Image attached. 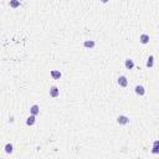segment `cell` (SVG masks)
<instances>
[{"label":"cell","mask_w":159,"mask_h":159,"mask_svg":"<svg viewBox=\"0 0 159 159\" xmlns=\"http://www.w3.org/2000/svg\"><path fill=\"white\" fill-rule=\"evenodd\" d=\"M60 96V90H58V87L56 86H52L51 88H50V97H52V98H56Z\"/></svg>","instance_id":"2"},{"label":"cell","mask_w":159,"mask_h":159,"mask_svg":"<svg viewBox=\"0 0 159 159\" xmlns=\"http://www.w3.org/2000/svg\"><path fill=\"white\" fill-rule=\"evenodd\" d=\"M124 66H126V68H127V70H132V68L134 67V62H133V60H131V58H127V60L124 61Z\"/></svg>","instance_id":"9"},{"label":"cell","mask_w":159,"mask_h":159,"mask_svg":"<svg viewBox=\"0 0 159 159\" xmlns=\"http://www.w3.org/2000/svg\"><path fill=\"white\" fill-rule=\"evenodd\" d=\"M20 6V0H10V8L16 9Z\"/></svg>","instance_id":"12"},{"label":"cell","mask_w":159,"mask_h":159,"mask_svg":"<svg viewBox=\"0 0 159 159\" xmlns=\"http://www.w3.org/2000/svg\"><path fill=\"white\" fill-rule=\"evenodd\" d=\"M5 152H6L8 154L13 153V144H11V143H8V144L5 145Z\"/></svg>","instance_id":"14"},{"label":"cell","mask_w":159,"mask_h":159,"mask_svg":"<svg viewBox=\"0 0 159 159\" xmlns=\"http://www.w3.org/2000/svg\"><path fill=\"white\" fill-rule=\"evenodd\" d=\"M50 75H51V77H52L54 80H60L61 76H62V74H61L58 70H52V71L50 72Z\"/></svg>","instance_id":"5"},{"label":"cell","mask_w":159,"mask_h":159,"mask_svg":"<svg viewBox=\"0 0 159 159\" xmlns=\"http://www.w3.org/2000/svg\"><path fill=\"white\" fill-rule=\"evenodd\" d=\"M94 45H96V42H94L93 40H86L83 42V46L86 48H93Z\"/></svg>","instance_id":"8"},{"label":"cell","mask_w":159,"mask_h":159,"mask_svg":"<svg viewBox=\"0 0 159 159\" xmlns=\"http://www.w3.org/2000/svg\"><path fill=\"white\" fill-rule=\"evenodd\" d=\"M139 41H140V44H143V45L148 44V42H149V35H147V34H142L140 38H139Z\"/></svg>","instance_id":"6"},{"label":"cell","mask_w":159,"mask_h":159,"mask_svg":"<svg viewBox=\"0 0 159 159\" xmlns=\"http://www.w3.org/2000/svg\"><path fill=\"white\" fill-rule=\"evenodd\" d=\"M134 91H136V93L138 94V96H144V94H145V88H144L143 86H140V84L136 86Z\"/></svg>","instance_id":"4"},{"label":"cell","mask_w":159,"mask_h":159,"mask_svg":"<svg viewBox=\"0 0 159 159\" xmlns=\"http://www.w3.org/2000/svg\"><path fill=\"white\" fill-rule=\"evenodd\" d=\"M35 122H36V116L31 114L28 119H26V124H28V126H34V124H35Z\"/></svg>","instance_id":"10"},{"label":"cell","mask_w":159,"mask_h":159,"mask_svg":"<svg viewBox=\"0 0 159 159\" xmlns=\"http://www.w3.org/2000/svg\"><path fill=\"white\" fill-rule=\"evenodd\" d=\"M152 153H153V154H158V153H159V140H155V142H154Z\"/></svg>","instance_id":"11"},{"label":"cell","mask_w":159,"mask_h":159,"mask_svg":"<svg viewBox=\"0 0 159 159\" xmlns=\"http://www.w3.org/2000/svg\"><path fill=\"white\" fill-rule=\"evenodd\" d=\"M117 123L118 124H122V126H126L129 123V118L127 116H118L117 117Z\"/></svg>","instance_id":"1"},{"label":"cell","mask_w":159,"mask_h":159,"mask_svg":"<svg viewBox=\"0 0 159 159\" xmlns=\"http://www.w3.org/2000/svg\"><path fill=\"white\" fill-rule=\"evenodd\" d=\"M101 1H102V3H108L109 0H101Z\"/></svg>","instance_id":"15"},{"label":"cell","mask_w":159,"mask_h":159,"mask_svg":"<svg viewBox=\"0 0 159 159\" xmlns=\"http://www.w3.org/2000/svg\"><path fill=\"white\" fill-rule=\"evenodd\" d=\"M30 113H31V114H34V116H38L39 113H40V107H39L38 104L31 106V108H30Z\"/></svg>","instance_id":"7"},{"label":"cell","mask_w":159,"mask_h":159,"mask_svg":"<svg viewBox=\"0 0 159 159\" xmlns=\"http://www.w3.org/2000/svg\"><path fill=\"white\" fill-rule=\"evenodd\" d=\"M153 65H154V56L150 55L147 60V67H153Z\"/></svg>","instance_id":"13"},{"label":"cell","mask_w":159,"mask_h":159,"mask_svg":"<svg viewBox=\"0 0 159 159\" xmlns=\"http://www.w3.org/2000/svg\"><path fill=\"white\" fill-rule=\"evenodd\" d=\"M118 84H119L121 87H127V84H128L127 77H126V76H119V77H118Z\"/></svg>","instance_id":"3"}]
</instances>
